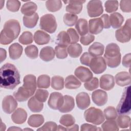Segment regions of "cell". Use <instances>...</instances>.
Segmentation results:
<instances>
[{"label": "cell", "instance_id": "obj_7", "mask_svg": "<svg viewBox=\"0 0 131 131\" xmlns=\"http://www.w3.org/2000/svg\"><path fill=\"white\" fill-rule=\"evenodd\" d=\"M116 39L121 42L125 43L128 42L131 37L130 19H128L124 26L117 30L115 32Z\"/></svg>", "mask_w": 131, "mask_h": 131}, {"label": "cell", "instance_id": "obj_13", "mask_svg": "<svg viewBox=\"0 0 131 131\" xmlns=\"http://www.w3.org/2000/svg\"><path fill=\"white\" fill-rule=\"evenodd\" d=\"M92 99L97 105L102 106L107 101V94L104 91L98 89L92 93Z\"/></svg>", "mask_w": 131, "mask_h": 131}, {"label": "cell", "instance_id": "obj_55", "mask_svg": "<svg viewBox=\"0 0 131 131\" xmlns=\"http://www.w3.org/2000/svg\"><path fill=\"white\" fill-rule=\"evenodd\" d=\"M121 10L124 12H130L131 11V1L122 0L120 3Z\"/></svg>", "mask_w": 131, "mask_h": 131}, {"label": "cell", "instance_id": "obj_11", "mask_svg": "<svg viewBox=\"0 0 131 131\" xmlns=\"http://www.w3.org/2000/svg\"><path fill=\"white\" fill-rule=\"evenodd\" d=\"M63 103V96L58 92L52 93L49 97L48 104L53 110H59Z\"/></svg>", "mask_w": 131, "mask_h": 131}, {"label": "cell", "instance_id": "obj_14", "mask_svg": "<svg viewBox=\"0 0 131 131\" xmlns=\"http://www.w3.org/2000/svg\"><path fill=\"white\" fill-rule=\"evenodd\" d=\"M74 74L81 82H86L93 77V74L90 70L83 66L77 68Z\"/></svg>", "mask_w": 131, "mask_h": 131}, {"label": "cell", "instance_id": "obj_60", "mask_svg": "<svg viewBox=\"0 0 131 131\" xmlns=\"http://www.w3.org/2000/svg\"><path fill=\"white\" fill-rule=\"evenodd\" d=\"M77 124H73V125L69 127H67V128L64 127V130H78L79 127Z\"/></svg>", "mask_w": 131, "mask_h": 131}, {"label": "cell", "instance_id": "obj_30", "mask_svg": "<svg viewBox=\"0 0 131 131\" xmlns=\"http://www.w3.org/2000/svg\"><path fill=\"white\" fill-rule=\"evenodd\" d=\"M38 18L39 16L37 13L30 16L24 15L23 17L24 25L28 28H33L36 25Z\"/></svg>", "mask_w": 131, "mask_h": 131}, {"label": "cell", "instance_id": "obj_10", "mask_svg": "<svg viewBox=\"0 0 131 131\" xmlns=\"http://www.w3.org/2000/svg\"><path fill=\"white\" fill-rule=\"evenodd\" d=\"M17 106V102L15 98L11 95L5 96L2 101V108L4 112L10 114L14 112Z\"/></svg>", "mask_w": 131, "mask_h": 131}, {"label": "cell", "instance_id": "obj_6", "mask_svg": "<svg viewBox=\"0 0 131 131\" xmlns=\"http://www.w3.org/2000/svg\"><path fill=\"white\" fill-rule=\"evenodd\" d=\"M130 110V86L125 88L121 100L117 107V112L120 114H127Z\"/></svg>", "mask_w": 131, "mask_h": 131}, {"label": "cell", "instance_id": "obj_3", "mask_svg": "<svg viewBox=\"0 0 131 131\" xmlns=\"http://www.w3.org/2000/svg\"><path fill=\"white\" fill-rule=\"evenodd\" d=\"M121 57L120 48L116 43H111L106 46L104 59L109 67L115 68L118 67L120 64Z\"/></svg>", "mask_w": 131, "mask_h": 131}, {"label": "cell", "instance_id": "obj_53", "mask_svg": "<svg viewBox=\"0 0 131 131\" xmlns=\"http://www.w3.org/2000/svg\"><path fill=\"white\" fill-rule=\"evenodd\" d=\"M57 125L56 123L52 121H48L46 122L42 127L37 129L38 130H56Z\"/></svg>", "mask_w": 131, "mask_h": 131}, {"label": "cell", "instance_id": "obj_19", "mask_svg": "<svg viewBox=\"0 0 131 131\" xmlns=\"http://www.w3.org/2000/svg\"><path fill=\"white\" fill-rule=\"evenodd\" d=\"M27 118V113L26 111L22 108H18L14 111L11 115L12 121L18 124L24 123Z\"/></svg>", "mask_w": 131, "mask_h": 131}, {"label": "cell", "instance_id": "obj_49", "mask_svg": "<svg viewBox=\"0 0 131 131\" xmlns=\"http://www.w3.org/2000/svg\"><path fill=\"white\" fill-rule=\"evenodd\" d=\"M55 53L57 58L59 59H64L68 56L67 47L58 45L55 48Z\"/></svg>", "mask_w": 131, "mask_h": 131}, {"label": "cell", "instance_id": "obj_31", "mask_svg": "<svg viewBox=\"0 0 131 131\" xmlns=\"http://www.w3.org/2000/svg\"><path fill=\"white\" fill-rule=\"evenodd\" d=\"M81 85V82L74 75L67 76L65 80V87L68 89H76Z\"/></svg>", "mask_w": 131, "mask_h": 131}, {"label": "cell", "instance_id": "obj_57", "mask_svg": "<svg viewBox=\"0 0 131 131\" xmlns=\"http://www.w3.org/2000/svg\"><path fill=\"white\" fill-rule=\"evenodd\" d=\"M100 18L102 21L103 28H104L105 29L110 28L111 27V24L110 22L109 16L106 14H104L100 17Z\"/></svg>", "mask_w": 131, "mask_h": 131}, {"label": "cell", "instance_id": "obj_21", "mask_svg": "<svg viewBox=\"0 0 131 131\" xmlns=\"http://www.w3.org/2000/svg\"><path fill=\"white\" fill-rule=\"evenodd\" d=\"M34 40L35 42L38 45L47 44L50 40V36L45 32L41 30L36 31L34 34Z\"/></svg>", "mask_w": 131, "mask_h": 131}, {"label": "cell", "instance_id": "obj_35", "mask_svg": "<svg viewBox=\"0 0 131 131\" xmlns=\"http://www.w3.org/2000/svg\"><path fill=\"white\" fill-rule=\"evenodd\" d=\"M57 43L58 45L67 47L71 43L70 38L67 32L61 31L59 32L57 37Z\"/></svg>", "mask_w": 131, "mask_h": 131}, {"label": "cell", "instance_id": "obj_12", "mask_svg": "<svg viewBox=\"0 0 131 131\" xmlns=\"http://www.w3.org/2000/svg\"><path fill=\"white\" fill-rule=\"evenodd\" d=\"M85 2V1L73 0L63 1V3L68 4L66 7V11L69 13L76 15L81 12L82 9V4Z\"/></svg>", "mask_w": 131, "mask_h": 131}, {"label": "cell", "instance_id": "obj_54", "mask_svg": "<svg viewBox=\"0 0 131 131\" xmlns=\"http://www.w3.org/2000/svg\"><path fill=\"white\" fill-rule=\"evenodd\" d=\"M94 57L91 54L88 52H84L81 55L80 61L81 64L83 65H85L86 66H89L90 63L92 60V59Z\"/></svg>", "mask_w": 131, "mask_h": 131}, {"label": "cell", "instance_id": "obj_50", "mask_svg": "<svg viewBox=\"0 0 131 131\" xmlns=\"http://www.w3.org/2000/svg\"><path fill=\"white\" fill-rule=\"evenodd\" d=\"M49 96L48 91L43 89H37L35 93V98L39 101L44 102H45Z\"/></svg>", "mask_w": 131, "mask_h": 131}, {"label": "cell", "instance_id": "obj_1", "mask_svg": "<svg viewBox=\"0 0 131 131\" xmlns=\"http://www.w3.org/2000/svg\"><path fill=\"white\" fill-rule=\"evenodd\" d=\"M1 87L14 89L20 83L19 73L15 66L10 63L4 64L0 69Z\"/></svg>", "mask_w": 131, "mask_h": 131}, {"label": "cell", "instance_id": "obj_24", "mask_svg": "<svg viewBox=\"0 0 131 131\" xmlns=\"http://www.w3.org/2000/svg\"><path fill=\"white\" fill-rule=\"evenodd\" d=\"M55 51L53 48L50 46H46L42 48L40 52L39 57L44 61L48 62L54 58Z\"/></svg>", "mask_w": 131, "mask_h": 131}, {"label": "cell", "instance_id": "obj_47", "mask_svg": "<svg viewBox=\"0 0 131 131\" xmlns=\"http://www.w3.org/2000/svg\"><path fill=\"white\" fill-rule=\"evenodd\" d=\"M6 6L9 11L15 12L19 10L20 6V2L17 0H8L7 1Z\"/></svg>", "mask_w": 131, "mask_h": 131}, {"label": "cell", "instance_id": "obj_28", "mask_svg": "<svg viewBox=\"0 0 131 131\" xmlns=\"http://www.w3.org/2000/svg\"><path fill=\"white\" fill-rule=\"evenodd\" d=\"M37 9L36 4L33 2H28L25 3L21 8V12L25 16H30L35 13Z\"/></svg>", "mask_w": 131, "mask_h": 131}, {"label": "cell", "instance_id": "obj_48", "mask_svg": "<svg viewBox=\"0 0 131 131\" xmlns=\"http://www.w3.org/2000/svg\"><path fill=\"white\" fill-rule=\"evenodd\" d=\"M104 6L107 12H114L118 10V2L117 1H107L105 2Z\"/></svg>", "mask_w": 131, "mask_h": 131}, {"label": "cell", "instance_id": "obj_32", "mask_svg": "<svg viewBox=\"0 0 131 131\" xmlns=\"http://www.w3.org/2000/svg\"><path fill=\"white\" fill-rule=\"evenodd\" d=\"M75 28L81 36L88 33L89 26L87 20L83 18H80L75 24Z\"/></svg>", "mask_w": 131, "mask_h": 131}, {"label": "cell", "instance_id": "obj_37", "mask_svg": "<svg viewBox=\"0 0 131 131\" xmlns=\"http://www.w3.org/2000/svg\"><path fill=\"white\" fill-rule=\"evenodd\" d=\"M64 80L60 76H54L51 79V86L56 90H62L64 87Z\"/></svg>", "mask_w": 131, "mask_h": 131}, {"label": "cell", "instance_id": "obj_33", "mask_svg": "<svg viewBox=\"0 0 131 131\" xmlns=\"http://www.w3.org/2000/svg\"><path fill=\"white\" fill-rule=\"evenodd\" d=\"M44 122V118L40 114H33L31 115L28 120V124L31 127H38Z\"/></svg>", "mask_w": 131, "mask_h": 131}, {"label": "cell", "instance_id": "obj_4", "mask_svg": "<svg viewBox=\"0 0 131 131\" xmlns=\"http://www.w3.org/2000/svg\"><path fill=\"white\" fill-rule=\"evenodd\" d=\"M85 120L95 125H100L104 121V117L102 111L99 108L91 107L84 113Z\"/></svg>", "mask_w": 131, "mask_h": 131}, {"label": "cell", "instance_id": "obj_41", "mask_svg": "<svg viewBox=\"0 0 131 131\" xmlns=\"http://www.w3.org/2000/svg\"><path fill=\"white\" fill-rule=\"evenodd\" d=\"M33 37L32 34L29 31L24 32L18 38L19 42L25 45H29L33 42Z\"/></svg>", "mask_w": 131, "mask_h": 131}, {"label": "cell", "instance_id": "obj_27", "mask_svg": "<svg viewBox=\"0 0 131 131\" xmlns=\"http://www.w3.org/2000/svg\"><path fill=\"white\" fill-rule=\"evenodd\" d=\"M28 106L31 112L37 113L42 111L43 104V102L37 100L35 96H32L28 102Z\"/></svg>", "mask_w": 131, "mask_h": 131}, {"label": "cell", "instance_id": "obj_36", "mask_svg": "<svg viewBox=\"0 0 131 131\" xmlns=\"http://www.w3.org/2000/svg\"><path fill=\"white\" fill-rule=\"evenodd\" d=\"M46 6L48 11L54 12L59 10L61 8L62 3L60 0L47 1L46 2Z\"/></svg>", "mask_w": 131, "mask_h": 131}, {"label": "cell", "instance_id": "obj_52", "mask_svg": "<svg viewBox=\"0 0 131 131\" xmlns=\"http://www.w3.org/2000/svg\"><path fill=\"white\" fill-rule=\"evenodd\" d=\"M95 39V36L90 34L87 33L84 35L81 36L80 39V42L84 46H88L92 43Z\"/></svg>", "mask_w": 131, "mask_h": 131}, {"label": "cell", "instance_id": "obj_20", "mask_svg": "<svg viewBox=\"0 0 131 131\" xmlns=\"http://www.w3.org/2000/svg\"><path fill=\"white\" fill-rule=\"evenodd\" d=\"M115 81L120 86L129 85L131 81L130 75L127 72H120L116 75Z\"/></svg>", "mask_w": 131, "mask_h": 131}, {"label": "cell", "instance_id": "obj_16", "mask_svg": "<svg viewBox=\"0 0 131 131\" xmlns=\"http://www.w3.org/2000/svg\"><path fill=\"white\" fill-rule=\"evenodd\" d=\"M76 101L78 107L82 110L88 108L91 104L90 97L85 92H81L78 94L76 97Z\"/></svg>", "mask_w": 131, "mask_h": 131}, {"label": "cell", "instance_id": "obj_46", "mask_svg": "<svg viewBox=\"0 0 131 131\" xmlns=\"http://www.w3.org/2000/svg\"><path fill=\"white\" fill-rule=\"evenodd\" d=\"M85 89L88 91H93L99 86V80L96 77H92L84 84Z\"/></svg>", "mask_w": 131, "mask_h": 131}, {"label": "cell", "instance_id": "obj_44", "mask_svg": "<svg viewBox=\"0 0 131 131\" xmlns=\"http://www.w3.org/2000/svg\"><path fill=\"white\" fill-rule=\"evenodd\" d=\"M104 117L107 120H115L117 117V112L113 106H108L105 108L103 112Z\"/></svg>", "mask_w": 131, "mask_h": 131}, {"label": "cell", "instance_id": "obj_43", "mask_svg": "<svg viewBox=\"0 0 131 131\" xmlns=\"http://www.w3.org/2000/svg\"><path fill=\"white\" fill-rule=\"evenodd\" d=\"M60 124L66 127H69L74 124L75 120L74 117L70 114H66L62 116L59 120Z\"/></svg>", "mask_w": 131, "mask_h": 131}, {"label": "cell", "instance_id": "obj_17", "mask_svg": "<svg viewBox=\"0 0 131 131\" xmlns=\"http://www.w3.org/2000/svg\"><path fill=\"white\" fill-rule=\"evenodd\" d=\"M103 25L101 19L95 18L91 19L89 21V30L90 33L93 34H98L103 30Z\"/></svg>", "mask_w": 131, "mask_h": 131}, {"label": "cell", "instance_id": "obj_40", "mask_svg": "<svg viewBox=\"0 0 131 131\" xmlns=\"http://www.w3.org/2000/svg\"><path fill=\"white\" fill-rule=\"evenodd\" d=\"M101 127L104 131H117L119 130L117 122L114 120H107L101 125Z\"/></svg>", "mask_w": 131, "mask_h": 131}, {"label": "cell", "instance_id": "obj_42", "mask_svg": "<svg viewBox=\"0 0 131 131\" xmlns=\"http://www.w3.org/2000/svg\"><path fill=\"white\" fill-rule=\"evenodd\" d=\"M25 52L26 55L31 59H35L38 57V50L34 45L28 46L25 49Z\"/></svg>", "mask_w": 131, "mask_h": 131}, {"label": "cell", "instance_id": "obj_59", "mask_svg": "<svg viewBox=\"0 0 131 131\" xmlns=\"http://www.w3.org/2000/svg\"><path fill=\"white\" fill-rule=\"evenodd\" d=\"M0 56H1V62H2L6 58V56H7V53H6V51L3 49V48H1L0 49Z\"/></svg>", "mask_w": 131, "mask_h": 131}, {"label": "cell", "instance_id": "obj_56", "mask_svg": "<svg viewBox=\"0 0 131 131\" xmlns=\"http://www.w3.org/2000/svg\"><path fill=\"white\" fill-rule=\"evenodd\" d=\"M80 130L81 131H86V130H101V129L98 128L97 126L88 124V123H85L83 124L81 126V128Z\"/></svg>", "mask_w": 131, "mask_h": 131}, {"label": "cell", "instance_id": "obj_9", "mask_svg": "<svg viewBox=\"0 0 131 131\" xmlns=\"http://www.w3.org/2000/svg\"><path fill=\"white\" fill-rule=\"evenodd\" d=\"M91 70L96 74H99L103 72L106 69V63L102 57H94L89 64Z\"/></svg>", "mask_w": 131, "mask_h": 131}, {"label": "cell", "instance_id": "obj_8", "mask_svg": "<svg viewBox=\"0 0 131 131\" xmlns=\"http://www.w3.org/2000/svg\"><path fill=\"white\" fill-rule=\"evenodd\" d=\"M88 15L91 17H97L101 15L103 12V8L101 1L93 0L89 2L87 5Z\"/></svg>", "mask_w": 131, "mask_h": 131}, {"label": "cell", "instance_id": "obj_2", "mask_svg": "<svg viewBox=\"0 0 131 131\" xmlns=\"http://www.w3.org/2000/svg\"><path fill=\"white\" fill-rule=\"evenodd\" d=\"M20 32V26L18 20L11 19L4 24L0 35V43L6 45L11 43L18 36Z\"/></svg>", "mask_w": 131, "mask_h": 131}, {"label": "cell", "instance_id": "obj_62", "mask_svg": "<svg viewBox=\"0 0 131 131\" xmlns=\"http://www.w3.org/2000/svg\"><path fill=\"white\" fill-rule=\"evenodd\" d=\"M26 129H27V130H32L31 129H29V128H26V129H24V130H26Z\"/></svg>", "mask_w": 131, "mask_h": 131}, {"label": "cell", "instance_id": "obj_15", "mask_svg": "<svg viewBox=\"0 0 131 131\" xmlns=\"http://www.w3.org/2000/svg\"><path fill=\"white\" fill-rule=\"evenodd\" d=\"M33 94L31 91L22 85L18 88L17 91L14 92L13 96L17 101L23 102L27 100Z\"/></svg>", "mask_w": 131, "mask_h": 131}, {"label": "cell", "instance_id": "obj_51", "mask_svg": "<svg viewBox=\"0 0 131 131\" xmlns=\"http://www.w3.org/2000/svg\"><path fill=\"white\" fill-rule=\"evenodd\" d=\"M67 32L68 34L69 37L70 38L71 44L76 43V42L78 41L79 36L77 32L76 31V30L74 29L69 28L68 29Z\"/></svg>", "mask_w": 131, "mask_h": 131}, {"label": "cell", "instance_id": "obj_34", "mask_svg": "<svg viewBox=\"0 0 131 131\" xmlns=\"http://www.w3.org/2000/svg\"><path fill=\"white\" fill-rule=\"evenodd\" d=\"M67 51L71 57L77 58L81 55L82 52V48L79 43H73L68 46Z\"/></svg>", "mask_w": 131, "mask_h": 131}, {"label": "cell", "instance_id": "obj_38", "mask_svg": "<svg viewBox=\"0 0 131 131\" xmlns=\"http://www.w3.org/2000/svg\"><path fill=\"white\" fill-rule=\"evenodd\" d=\"M117 124L121 128H127L130 126V118L125 115H120L117 119Z\"/></svg>", "mask_w": 131, "mask_h": 131}, {"label": "cell", "instance_id": "obj_18", "mask_svg": "<svg viewBox=\"0 0 131 131\" xmlns=\"http://www.w3.org/2000/svg\"><path fill=\"white\" fill-rule=\"evenodd\" d=\"M115 86V79L113 76L105 74L100 78V87L104 90L110 91Z\"/></svg>", "mask_w": 131, "mask_h": 131}, {"label": "cell", "instance_id": "obj_58", "mask_svg": "<svg viewBox=\"0 0 131 131\" xmlns=\"http://www.w3.org/2000/svg\"><path fill=\"white\" fill-rule=\"evenodd\" d=\"M131 62V54L128 53L126 54L122 59V65L126 68H130Z\"/></svg>", "mask_w": 131, "mask_h": 131}, {"label": "cell", "instance_id": "obj_22", "mask_svg": "<svg viewBox=\"0 0 131 131\" xmlns=\"http://www.w3.org/2000/svg\"><path fill=\"white\" fill-rule=\"evenodd\" d=\"M23 82V85L34 94L37 86L36 77L32 74L27 75L24 77Z\"/></svg>", "mask_w": 131, "mask_h": 131}, {"label": "cell", "instance_id": "obj_45", "mask_svg": "<svg viewBox=\"0 0 131 131\" xmlns=\"http://www.w3.org/2000/svg\"><path fill=\"white\" fill-rule=\"evenodd\" d=\"M78 20V16L76 15L66 13L63 16L64 23L68 26H73L76 24Z\"/></svg>", "mask_w": 131, "mask_h": 131}, {"label": "cell", "instance_id": "obj_39", "mask_svg": "<svg viewBox=\"0 0 131 131\" xmlns=\"http://www.w3.org/2000/svg\"><path fill=\"white\" fill-rule=\"evenodd\" d=\"M50 85V78L47 75H40L37 81V86L39 88L47 89Z\"/></svg>", "mask_w": 131, "mask_h": 131}, {"label": "cell", "instance_id": "obj_26", "mask_svg": "<svg viewBox=\"0 0 131 131\" xmlns=\"http://www.w3.org/2000/svg\"><path fill=\"white\" fill-rule=\"evenodd\" d=\"M111 26L114 29L119 28L124 21L123 16L119 13L114 12L109 16Z\"/></svg>", "mask_w": 131, "mask_h": 131}, {"label": "cell", "instance_id": "obj_25", "mask_svg": "<svg viewBox=\"0 0 131 131\" xmlns=\"http://www.w3.org/2000/svg\"><path fill=\"white\" fill-rule=\"evenodd\" d=\"M23 47L18 43H14L9 48V56L11 59L16 60L18 59L23 53Z\"/></svg>", "mask_w": 131, "mask_h": 131}, {"label": "cell", "instance_id": "obj_23", "mask_svg": "<svg viewBox=\"0 0 131 131\" xmlns=\"http://www.w3.org/2000/svg\"><path fill=\"white\" fill-rule=\"evenodd\" d=\"M75 106V101L74 98L69 95L63 96V103L59 109L61 113H68L72 111Z\"/></svg>", "mask_w": 131, "mask_h": 131}, {"label": "cell", "instance_id": "obj_61", "mask_svg": "<svg viewBox=\"0 0 131 131\" xmlns=\"http://www.w3.org/2000/svg\"><path fill=\"white\" fill-rule=\"evenodd\" d=\"M8 130H21V129L16 126H11L8 129Z\"/></svg>", "mask_w": 131, "mask_h": 131}, {"label": "cell", "instance_id": "obj_5", "mask_svg": "<svg viewBox=\"0 0 131 131\" xmlns=\"http://www.w3.org/2000/svg\"><path fill=\"white\" fill-rule=\"evenodd\" d=\"M39 26L42 30L49 33L55 32L57 28L55 17L51 14H46L42 15L40 19Z\"/></svg>", "mask_w": 131, "mask_h": 131}, {"label": "cell", "instance_id": "obj_29", "mask_svg": "<svg viewBox=\"0 0 131 131\" xmlns=\"http://www.w3.org/2000/svg\"><path fill=\"white\" fill-rule=\"evenodd\" d=\"M104 46L102 43L95 42L89 48V52L94 57H97L103 54Z\"/></svg>", "mask_w": 131, "mask_h": 131}]
</instances>
